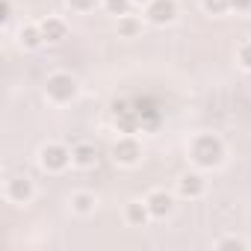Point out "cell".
I'll return each mask as SVG.
<instances>
[{
	"instance_id": "obj_1",
	"label": "cell",
	"mask_w": 251,
	"mask_h": 251,
	"mask_svg": "<svg viewBox=\"0 0 251 251\" xmlns=\"http://www.w3.org/2000/svg\"><path fill=\"white\" fill-rule=\"evenodd\" d=\"M189 157H192L195 166H201V169H213V166H219V163L225 160V142H222L219 136H213V133H201V136L192 139V145H189Z\"/></svg>"
},
{
	"instance_id": "obj_2",
	"label": "cell",
	"mask_w": 251,
	"mask_h": 251,
	"mask_svg": "<svg viewBox=\"0 0 251 251\" xmlns=\"http://www.w3.org/2000/svg\"><path fill=\"white\" fill-rule=\"evenodd\" d=\"M39 163H42L45 172H65L68 163H74V154L65 145H59V142H48L39 151Z\"/></svg>"
},
{
	"instance_id": "obj_3",
	"label": "cell",
	"mask_w": 251,
	"mask_h": 251,
	"mask_svg": "<svg viewBox=\"0 0 251 251\" xmlns=\"http://www.w3.org/2000/svg\"><path fill=\"white\" fill-rule=\"evenodd\" d=\"M45 89H48V98L56 100V103H68V100L77 98V80L71 74H62V71L50 74L48 83H45Z\"/></svg>"
},
{
	"instance_id": "obj_4",
	"label": "cell",
	"mask_w": 251,
	"mask_h": 251,
	"mask_svg": "<svg viewBox=\"0 0 251 251\" xmlns=\"http://www.w3.org/2000/svg\"><path fill=\"white\" fill-rule=\"evenodd\" d=\"M139 157H142V145H139L130 133L121 136V139L112 145V160L121 163V166H133V163H139Z\"/></svg>"
},
{
	"instance_id": "obj_5",
	"label": "cell",
	"mask_w": 251,
	"mask_h": 251,
	"mask_svg": "<svg viewBox=\"0 0 251 251\" xmlns=\"http://www.w3.org/2000/svg\"><path fill=\"white\" fill-rule=\"evenodd\" d=\"M145 15H148V21L151 24H172L175 18H177V3L175 0H151L148 3V9H145Z\"/></svg>"
},
{
	"instance_id": "obj_6",
	"label": "cell",
	"mask_w": 251,
	"mask_h": 251,
	"mask_svg": "<svg viewBox=\"0 0 251 251\" xmlns=\"http://www.w3.org/2000/svg\"><path fill=\"white\" fill-rule=\"evenodd\" d=\"M6 198L12 204H27L33 198V180L30 177H12L6 183Z\"/></svg>"
},
{
	"instance_id": "obj_7",
	"label": "cell",
	"mask_w": 251,
	"mask_h": 251,
	"mask_svg": "<svg viewBox=\"0 0 251 251\" xmlns=\"http://www.w3.org/2000/svg\"><path fill=\"white\" fill-rule=\"evenodd\" d=\"M145 201H148V210H151V216H154V219H166V216L172 213V207H175L172 195H169V192H163V189L151 192Z\"/></svg>"
},
{
	"instance_id": "obj_8",
	"label": "cell",
	"mask_w": 251,
	"mask_h": 251,
	"mask_svg": "<svg viewBox=\"0 0 251 251\" xmlns=\"http://www.w3.org/2000/svg\"><path fill=\"white\" fill-rule=\"evenodd\" d=\"M133 109H136V115H139V121H142V127H154V124L160 121V109H157V103L151 100V98H136L133 100Z\"/></svg>"
},
{
	"instance_id": "obj_9",
	"label": "cell",
	"mask_w": 251,
	"mask_h": 251,
	"mask_svg": "<svg viewBox=\"0 0 251 251\" xmlns=\"http://www.w3.org/2000/svg\"><path fill=\"white\" fill-rule=\"evenodd\" d=\"M177 192H180L183 198H198V195H204V177L195 175V172L183 175V177L177 180Z\"/></svg>"
},
{
	"instance_id": "obj_10",
	"label": "cell",
	"mask_w": 251,
	"mask_h": 251,
	"mask_svg": "<svg viewBox=\"0 0 251 251\" xmlns=\"http://www.w3.org/2000/svg\"><path fill=\"white\" fill-rule=\"evenodd\" d=\"M124 219H127L130 225H136V227H142L148 219H154L151 216V210H148V201H130L127 204V210H124Z\"/></svg>"
},
{
	"instance_id": "obj_11",
	"label": "cell",
	"mask_w": 251,
	"mask_h": 251,
	"mask_svg": "<svg viewBox=\"0 0 251 251\" xmlns=\"http://www.w3.org/2000/svg\"><path fill=\"white\" fill-rule=\"evenodd\" d=\"M71 154H74V166H80V169H92V166L98 163V151H95V145H89V142L74 145Z\"/></svg>"
},
{
	"instance_id": "obj_12",
	"label": "cell",
	"mask_w": 251,
	"mask_h": 251,
	"mask_svg": "<svg viewBox=\"0 0 251 251\" xmlns=\"http://www.w3.org/2000/svg\"><path fill=\"white\" fill-rule=\"evenodd\" d=\"M39 27H42L45 42H62V39H65V33H68L65 21H59V18H45Z\"/></svg>"
},
{
	"instance_id": "obj_13",
	"label": "cell",
	"mask_w": 251,
	"mask_h": 251,
	"mask_svg": "<svg viewBox=\"0 0 251 251\" xmlns=\"http://www.w3.org/2000/svg\"><path fill=\"white\" fill-rule=\"evenodd\" d=\"M71 207H74V213L86 216V213H92V210L98 207V198H95L92 192H74V195H71Z\"/></svg>"
},
{
	"instance_id": "obj_14",
	"label": "cell",
	"mask_w": 251,
	"mask_h": 251,
	"mask_svg": "<svg viewBox=\"0 0 251 251\" xmlns=\"http://www.w3.org/2000/svg\"><path fill=\"white\" fill-rule=\"evenodd\" d=\"M42 42H45V36H42V27H39V24H30V27L21 30V45H24V48L33 50V48H39Z\"/></svg>"
},
{
	"instance_id": "obj_15",
	"label": "cell",
	"mask_w": 251,
	"mask_h": 251,
	"mask_svg": "<svg viewBox=\"0 0 251 251\" xmlns=\"http://www.w3.org/2000/svg\"><path fill=\"white\" fill-rule=\"evenodd\" d=\"M130 6H133V0H103V9L109 15H130Z\"/></svg>"
},
{
	"instance_id": "obj_16",
	"label": "cell",
	"mask_w": 251,
	"mask_h": 251,
	"mask_svg": "<svg viewBox=\"0 0 251 251\" xmlns=\"http://www.w3.org/2000/svg\"><path fill=\"white\" fill-rule=\"evenodd\" d=\"M139 30H142V24H139L133 15H121V18H118V33H121V36L130 39V36H136Z\"/></svg>"
},
{
	"instance_id": "obj_17",
	"label": "cell",
	"mask_w": 251,
	"mask_h": 251,
	"mask_svg": "<svg viewBox=\"0 0 251 251\" xmlns=\"http://www.w3.org/2000/svg\"><path fill=\"white\" fill-rule=\"evenodd\" d=\"M201 3H204V9L210 15H225L230 9V0H201Z\"/></svg>"
},
{
	"instance_id": "obj_18",
	"label": "cell",
	"mask_w": 251,
	"mask_h": 251,
	"mask_svg": "<svg viewBox=\"0 0 251 251\" xmlns=\"http://www.w3.org/2000/svg\"><path fill=\"white\" fill-rule=\"evenodd\" d=\"M236 56H239V65L251 71V42H242V45H239V53H236Z\"/></svg>"
},
{
	"instance_id": "obj_19",
	"label": "cell",
	"mask_w": 251,
	"mask_h": 251,
	"mask_svg": "<svg viewBox=\"0 0 251 251\" xmlns=\"http://www.w3.org/2000/svg\"><path fill=\"white\" fill-rule=\"evenodd\" d=\"M68 6H71L74 12H92V9L98 6V0H68Z\"/></svg>"
},
{
	"instance_id": "obj_20",
	"label": "cell",
	"mask_w": 251,
	"mask_h": 251,
	"mask_svg": "<svg viewBox=\"0 0 251 251\" xmlns=\"http://www.w3.org/2000/svg\"><path fill=\"white\" fill-rule=\"evenodd\" d=\"M230 9H236V12H248V9H251V0H230Z\"/></svg>"
},
{
	"instance_id": "obj_21",
	"label": "cell",
	"mask_w": 251,
	"mask_h": 251,
	"mask_svg": "<svg viewBox=\"0 0 251 251\" xmlns=\"http://www.w3.org/2000/svg\"><path fill=\"white\" fill-rule=\"evenodd\" d=\"M219 248H245V242L242 239H222Z\"/></svg>"
},
{
	"instance_id": "obj_22",
	"label": "cell",
	"mask_w": 251,
	"mask_h": 251,
	"mask_svg": "<svg viewBox=\"0 0 251 251\" xmlns=\"http://www.w3.org/2000/svg\"><path fill=\"white\" fill-rule=\"evenodd\" d=\"M9 18H12V3L3 0V24H9Z\"/></svg>"
},
{
	"instance_id": "obj_23",
	"label": "cell",
	"mask_w": 251,
	"mask_h": 251,
	"mask_svg": "<svg viewBox=\"0 0 251 251\" xmlns=\"http://www.w3.org/2000/svg\"><path fill=\"white\" fill-rule=\"evenodd\" d=\"M133 3H145V6H148V3H151V0H133Z\"/></svg>"
}]
</instances>
